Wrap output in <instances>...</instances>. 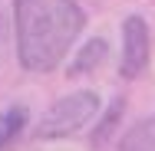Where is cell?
I'll use <instances>...</instances> for the list:
<instances>
[{
    "label": "cell",
    "mask_w": 155,
    "mask_h": 151,
    "mask_svg": "<svg viewBox=\"0 0 155 151\" xmlns=\"http://www.w3.org/2000/svg\"><path fill=\"white\" fill-rule=\"evenodd\" d=\"M86 13L76 0H13L17 59L27 72H53L79 39Z\"/></svg>",
    "instance_id": "1"
},
{
    "label": "cell",
    "mask_w": 155,
    "mask_h": 151,
    "mask_svg": "<svg viewBox=\"0 0 155 151\" xmlns=\"http://www.w3.org/2000/svg\"><path fill=\"white\" fill-rule=\"evenodd\" d=\"M99 115V95L93 89H79L56 99L36 125V138H69L79 128H86Z\"/></svg>",
    "instance_id": "2"
},
{
    "label": "cell",
    "mask_w": 155,
    "mask_h": 151,
    "mask_svg": "<svg viewBox=\"0 0 155 151\" xmlns=\"http://www.w3.org/2000/svg\"><path fill=\"white\" fill-rule=\"evenodd\" d=\"M152 59V33L142 17H125L122 20V56H119V72L122 79H139Z\"/></svg>",
    "instance_id": "3"
},
{
    "label": "cell",
    "mask_w": 155,
    "mask_h": 151,
    "mask_svg": "<svg viewBox=\"0 0 155 151\" xmlns=\"http://www.w3.org/2000/svg\"><path fill=\"white\" fill-rule=\"evenodd\" d=\"M106 53H109V46H106V39H89L83 49H76V56L73 62L66 66V76L69 79H79V76H89L93 69H99L102 62H106Z\"/></svg>",
    "instance_id": "4"
},
{
    "label": "cell",
    "mask_w": 155,
    "mask_h": 151,
    "mask_svg": "<svg viewBox=\"0 0 155 151\" xmlns=\"http://www.w3.org/2000/svg\"><path fill=\"white\" fill-rule=\"evenodd\" d=\"M119 151H155V115L135 121L119 141Z\"/></svg>",
    "instance_id": "5"
},
{
    "label": "cell",
    "mask_w": 155,
    "mask_h": 151,
    "mask_svg": "<svg viewBox=\"0 0 155 151\" xmlns=\"http://www.w3.org/2000/svg\"><path fill=\"white\" fill-rule=\"evenodd\" d=\"M27 125V109L23 105H10L7 112H0V148H7Z\"/></svg>",
    "instance_id": "6"
},
{
    "label": "cell",
    "mask_w": 155,
    "mask_h": 151,
    "mask_svg": "<svg viewBox=\"0 0 155 151\" xmlns=\"http://www.w3.org/2000/svg\"><path fill=\"white\" fill-rule=\"evenodd\" d=\"M122 109H125V99H112V105H109V112L102 115V121L96 125V131H93V148H99V145H106V138L116 131V121L122 118Z\"/></svg>",
    "instance_id": "7"
},
{
    "label": "cell",
    "mask_w": 155,
    "mask_h": 151,
    "mask_svg": "<svg viewBox=\"0 0 155 151\" xmlns=\"http://www.w3.org/2000/svg\"><path fill=\"white\" fill-rule=\"evenodd\" d=\"M7 53H10V20H7V13L0 7V62L7 59Z\"/></svg>",
    "instance_id": "8"
}]
</instances>
